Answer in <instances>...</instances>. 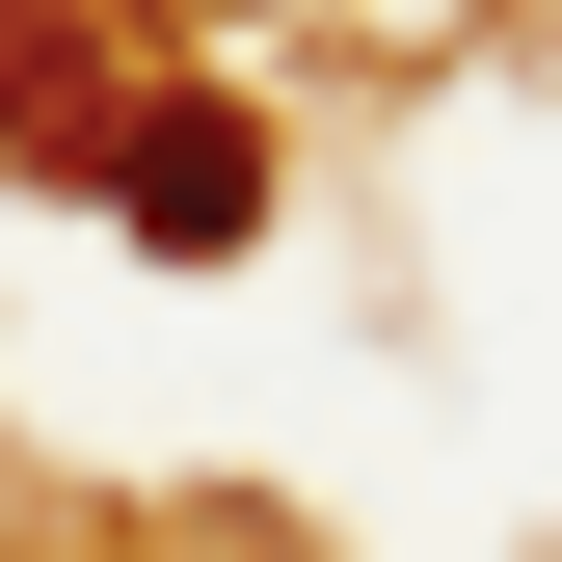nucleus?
<instances>
[{"label":"nucleus","instance_id":"nucleus-1","mask_svg":"<svg viewBox=\"0 0 562 562\" xmlns=\"http://www.w3.org/2000/svg\"><path fill=\"white\" fill-rule=\"evenodd\" d=\"M134 241H241V134H134Z\"/></svg>","mask_w":562,"mask_h":562}]
</instances>
